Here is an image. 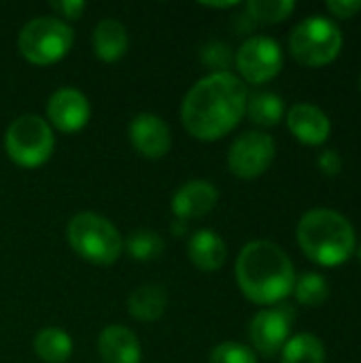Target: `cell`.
I'll return each instance as SVG.
<instances>
[{"mask_svg":"<svg viewBox=\"0 0 361 363\" xmlns=\"http://www.w3.org/2000/svg\"><path fill=\"white\" fill-rule=\"evenodd\" d=\"M249 89L232 72H211L202 77L183 98V128L202 143L228 136L245 117Z\"/></svg>","mask_w":361,"mask_h":363,"instance_id":"1","label":"cell"},{"mask_svg":"<svg viewBox=\"0 0 361 363\" xmlns=\"http://www.w3.org/2000/svg\"><path fill=\"white\" fill-rule=\"evenodd\" d=\"M243 296L260 306H274L294 294L296 268L289 255L270 240H253L243 247L234 266Z\"/></svg>","mask_w":361,"mask_h":363,"instance_id":"2","label":"cell"},{"mask_svg":"<svg viewBox=\"0 0 361 363\" xmlns=\"http://www.w3.org/2000/svg\"><path fill=\"white\" fill-rule=\"evenodd\" d=\"M302 253L323 268H336L355 253V230L351 221L332 208H313L302 215L296 230Z\"/></svg>","mask_w":361,"mask_h":363,"instance_id":"3","label":"cell"},{"mask_svg":"<svg viewBox=\"0 0 361 363\" xmlns=\"http://www.w3.org/2000/svg\"><path fill=\"white\" fill-rule=\"evenodd\" d=\"M70 249L94 266H111L119 259L123 240L117 228L98 213H77L66 225Z\"/></svg>","mask_w":361,"mask_h":363,"instance_id":"4","label":"cell"},{"mask_svg":"<svg viewBox=\"0 0 361 363\" xmlns=\"http://www.w3.org/2000/svg\"><path fill=\"white\" fill-rule=\"evenodd\" d=\"M289 51L294 60L306 68L328 66L343 51V32L334 19L311 15L294 26L289 34Z\"/></svg>","mask_w":361,"mask_h":363,"instance_id":"5","label":"cell"},{"mask_svg":"<svg viewBox=\"0 0 361 363\" xmlns=\"http://www.w3.org/2000/svg\"><path fill=\"white\" fill-rule=\"evenodd\" d=\"M74 43L72 28L53 15H40L30 19L17 36V49L21 57L34 66H51L60 62Z\"/></svg>","mask_w":361,"mask_h":363,"instance_id":"6","label":"cell"},{"mask_svg":"<svg viewBox=\"0 0 361 363\" xmlns=\"http://www.w3.org/2000/svg\"><path fill=\"white\" fill-rule=\"evenodd\" d=\"M4 149L17 166L40 168L55 149L53 128L38 115H21L6 128Z\"/></svg>","mask_w":361,"mask_h":363,"instance_id":"7","label":"cell"},{"mask_svg":"<svg viewBox=\"0 0 361 363\" xmlns=\"http://www.w3.org/2000/svg\"><path fill=\"white\" fill-rule=\"evenodd\" d=\"M283 51L281 45L270 36H251L234 53V64L240 72L243 83L264 85L279 77L283 70Z\"/></svg>","mask_w":361,"mask_h":363,"instance_id":"8","label":"cell"},{"mask_svg":"<svg viewBox=\"0 0 361 363\" xmlns=\"http://www.w3.org/2000/svg\"><path fill=\"white\" fill-rule=\"evenodd\" d=\"M277 145L270 134L249 130L240 134L228 151V168L234 177L251 181L262 177L274 162Z\"/></svg>","mask_w":361,"mask_h":363,"instance_id":"9","label":"cell"},{"mask_svg":"<svg viewBox=\"0 0 361 363\" xmlns=\"http://www.w3.org/2000/svg\"><path fill=\"white\" fill-rule=\"evenodd\" d=\"M294 308L289 304H277L274 308H264L255 313L249 323V340L253 349L264 357H274L283 351L291 338Z\"/></svg>","mask_w":361,"mask_h":363,"instance_id":"10","label":"cell"},{"mask_svg":"<svg viewBox=\"0 0 361 363\" xmlns=\"http://www.w3.org/2000/svg\"><path fill=\"white\" fill-rule=\"evenodd\" d=\"M91 115L89 100L74 87H62L51 94L47 102V123L64 134L81 132Z\"/></svg>","mask_w":361,"mask_h":363,"instance_id":"11","label":"cell"},{"mask_svg":"<svg viewBox=\"0 0 361 363\" xmlns=\"http://www.w3.org/2000/svg\"><path fill=\"white\" fill-rule=\"evenodd\" d=\"M128 134H130L132 147L147 160H160L172 147V134H170L168 123L153 113L136 115L130 121Z\"/></svg>","mask_w":361,"mask_h":363,"instance_id":"12","label":"cell"},{"mask_svg":"<svg viewBox=\"0 0 361 363\" xmlns=\"http://www.w3.org/2000/svg\"><path fill=\"white\" fill-rule=\"evenodd\" d=\"M219 200V191L213 183L209 181H187L183 183L174 196H172V202H170V208L174 213V217L183 223L187 221H194V219H200L204 215H209L215 204Z\"/></svg>","mask_w":361,"mask_h":363,"instance_id":"13","label":"cell"},{"mask_svg":"<svg viewBox=\"0 0 361 363\" xmlns=\"http://www.w3.org/2000/svg\"><path fill=\"white\" fill-rule=\"evenodd\" d=\"M285 121H287V128L294 134V138L300 140L302 145H309V147L323 145L332 132L330 117L319 106L309 104V102L294 104L287 111Z\"/></svg>","mask_w":361,"mask_h":363,"instance_id":"14","label":"cell"},{"mask_svg":"<svg viewBox=\"0 0 361 363\" xmlns=\"http://www.w3.org/2000/svg\"><path fill=\"white\" fill-rule=\"evenodd\" d=\"M98 355L102 363H140L143 349L130 328L109 325L98 336Z\"/></svg>","mask_w":361,"mask_h":363,"instance_id":"15","label":"cell"},{"mask_svg":"<svg viewBox=\"0 0 361 363\" xmlns=\"http://www.w3.org/2000/svg\"><path fill=\"white\" fill-rule=\"evenodd\" d=\"M187 257L202 272H217L228 257L223 238L213 230H198L187 240Z\"/></svg>","mask_w":361,"mask_h":363,"instance_id":"16","label":"cell"},{"mask_svg":"<svg viewBox=\"0 0 361 363\" xmlns=\"http://www.w3.org/2000/svg\"><path fill=\"white\" fill-rule=\"evenodd\" d=\"M91 45H94V53H96L98 60L109 62V64L117 62L128 51V45H130L128 30L117 19H102L94 28Z\"/></svg>","mask_w":361,"mask_h":363,"instance_id":"17","label":"cell"},{"mask_svg":"<svg viewBox=\"0 0 361 363\" xmlns=\"http://www.w3.org/2000/svg\"><path fill=\"white\" fill-rule=\"evenodd\" d=\"M168 294L162 285H140L128 298V313L140 323H153L164 317Z\"/></svg>","mask_w":361,"mask_h":363,"instance_id":"18","label":"cell"},{"mask_svg":"<svg viewBox=\"0 0 361 363\" xmlns=\"http://www.w3.org/2000/svg\"><path fill=\"white\" fill-rule=\"evenodd\" d=\"M245 115L255 125L272 128V125L281 123V119L285 115V102L281 96H277L272 91H255V94H249V98H247Z\"/></svg>","mask_w":361,"mask_h":363,"instance_id":"19","label":"cell"},{"mask_svg":"<svg viewBox=\"0 0 361 363\" xmlns=\"http://www.w3.org/2000/svg\"><path fill=\"white\" fill-rule=\"evenodd\" d=\"M34 353L45 363H66L72 355V338L60 328H45L34 336Z\"/></svg>","mask_w":361,"mask_h":363,"instance_id":"20","label":"cell"},{"mask_svg":"<svg viewBox=\"0 0 361 363\" xmlns=\"http://www.w3.org/2000/svg\"><path fill=\"white\" fill-rule=\"evenodd\" d=\"M281 363H326V347L315 334H296L283 347Z\"/></svg>","mask_w":361,"mask_h":363,"instance_id":"21","label":"cell"},{"mask_svg":"<svg viewBox=\"0 0 361 363\" xmlns=\"http://www.w3.org/2000/svg\"><path fill=\"white\" fill-rule=\"evenodd\" d=\"M294 296H296L298 304L309 306V308H319L330 298V283L319 272H304V274L296 277Z\"/></svg>","mask_w":361,"mask_h":363,"instance_id":"22","label":"cell"},{"mask_svg":"<svg viewBox=\"0 0 361 363\" xmlns=\"http://www.w3.org/2000/svg\"><path fill=\"white\" fill-rule=\"evenodd\" d=\"M245 11L253 23L272 26V23L285 21L296 11V2L294 0H249L245 4Z\"/></svg>","mask_w":361,"mask_h":363,"instance_id":"23","label":"cell"},{"mask_svg":"<svg viewBox=\"0 0 361 363\" xmlns=\"http://www.w3.org/2000/svg\"><path fill=\"white\" fill-rule=\"evenodd\" d=\"M128 255L136 262H153L164 253V238L151 230H136L123 242Z\"/></svg>","mask_w":361,"mask_h":363,"instance_id":"24","label":"cell"},{"mask_svg":"<svg viewBox=\"0 0 361 363\" xmlns=\"http://www.w3.org/2000/svg\"><path fill=\"white\" fill-rule=\"evenodd\" d=\"M200 60L213 72H230V68L234 64V51H232V47L228 43L213 40V43H209V45L202 47Z\"/></svg>","mask_w":361,"mask_h":363,"instance_id":"25","label":"cell"},{"mask_svg":"<svg viewBox=\"0 0 361 363\" xmlns=\"http://www.w3.org/2000/svg\"><path fill=\"white\" fill-rule=\"evenodd\" d=\"M209 363H257V355L253 349H249L240 342L228 340V342L217 345L211 351Z\"/></svg>","mask_w":361,"mask_h":363,"instance_id":"26","label":"cell"},{"mask_svg":"<svg viewBox=\"0 0 361 363\" xmlns=\"http://www.w3.org/2000/svg\"><path fill=\"white\" fill-rule=\"evenodd\" d=\"M317 166L326 177H338L343 172V157L336 149H326L317 157Z\"/></svg>","mask_w":361,"mask_h":363,"instance_id":"27","label":"cell"},{"mask_svg":"<svg viewBox=\"0 0 361 363\" xmlns=\"http://www.w3.org/2000/svg\"><path fill=\"white\" fill-rule=\"evenodd\" d=\"M328 11L338 19H351L361 11L360 0H330Z\"/></svg>","mask_w":361,"mask_h":363,"instance_id":"28","label":"cell"},{"mask_svg":"<svg viewBox=\"0 0 361 363\" xmlns=\"http://www.w3.org/2000/svg\"><path fill=\"white\" fill-rule=\"evenodd\" d=\"M51 9L60 15V19H79L85 11V2L81 0H60V2H51Z\"/></svg>","mask_w":361,"mask_h":363,"instance_id":"29","label":"cell"},{"mask_svg":"<svg viewBox=\"0 0 361 363\" xmlns=\"http://www.w3.org/2000/svg\"><path fill=\"white\" fill-rule=\"evenodd\" d=\"M202 6H209V9H234V6H238V2H202Z\"/></svg>","mask_w":361,"mask_h":363,"instance_id":"30","label":"cell"},{"mask_svg":"<svg viewBox=\"0 0 361 363\" xmlns=\"http://www.w3.org/2000/svg\"><path fill=\"white\" fill-rule=\"evenodd\" d=\"M170 230H172V234H177V236H181V234H183V232H185V223H183V221H179V219H177V225H172V228H170Z\"/></svg>","mask_w":361,"mask_h":363,"instance_id":"31","label":"cell"},{"mask_svg":"<svg viewBox=\"0 0 361 363\" xmlns=\"http://www.w3.org/2000/svg\"><path fill=\"white\" fill-rule=\"evenodd\" d=\"M357 259H360V264H361V245H360V249H357Z\"/></svg>","mask_w":361,"mask_h":363,"instance_id":"32","label":"cell"},{"mask_svg":"<svg viewBox=\"0 0 361 363\" xmlns=\"http://www.w3.org/2000/svg\"><path fill=\"white\" fill-rule=\"evenodd\" d=\"M360 89H361V77H360Z\"/></svg>","mask_w":361,"mask_h":363,"instance_id":"33","label":"cell"}]
</instances>
